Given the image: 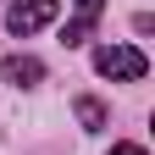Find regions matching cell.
<instances>
[{
	"instance_id": "277c9868",
	"label": "cell",
	"mask_w": 155,
	"mask_h": 155,
	"mask_svg": "<svg viewBox=\"0 0 155 155\" xmlns=\"http://www.w3.org/2000/svg\"><path fill=\"white\" fill-rule=\"evenodd\" d=\"M72 111H78V122H83V133H100V127H105V105L94 100V94H78Z\"/></svg>"
},
{
	"instance_id": "5b68a950",
	"label": "cell",
	"mask_w": 155,
	"mask_h": 155,
	"mask_svg": "<svg viewBox=\"0 0 155 155\" xmlns=\"http://www.w3.org/2000/svg\"><path fill=\"white\" fill-rule=\"evenodd\" d=\"M100 11H105V0H78V17H72V22H100Z\"/></svg>"
},
{
	"instance_id": "3957f363",
	"label": "cell",
	"mask_w": 155,
	"mask_h": 155,
	"mask_svg": "<svg viewBox=\"0 0 155 155\" xmlns=\"http://www.w3.org/2000/svg\"><path fill=\"white\" fill-rule=\"evenodd\" d=\"M0 78L11 89H33V83H45V61L39 55H6L0 61Z\"/></svg>"
},
{
	"instance_id": "7a4b0ae2",
	"label": "cell",
	"mask_w": 155,
	"mask_h": 155,
	"mask_svg": "<svg viewBox=\"0 0 155 155\" xmlns=\"http://www.w3.org/2000/svg\"><path fill=\"white\" fill-rule=\"evenodd\" d=\"M55 0H11L6 6V33L11 39H28V33H39V28H50L55 22Z\"/></svg>"
},
{
	"instance_id": "6da1fadb",
	"label": "cell",
	"mask_w": 155,
	"mask_h": 155,
	"mask_svg": "<svg viewBox=\"0 0 155 155\" xmlns=\"http://www.w3.org/2000/svg\"><path fill=\"white\" fill-rule=\"evenodd\" d=\"M94 72L116 78V83H139V78L150 72V55L133 50V45H100V50H94Z\"/></svg>"
},
{
	"instance_id": "8992f818",
	"label": "cell",
	"mask_w": 155,
	"mask_h": 155,
	"mask_svg": "<svg viewBox=\"0 0 155 155\" xmlns=\"http://www.w3.org/2000/svg\"><path fill=\"white\" fill-rule=\"evenodd\" d=\"M111 155H150L144 144H111Z\"/></svg>"
}]
</instances>
